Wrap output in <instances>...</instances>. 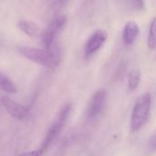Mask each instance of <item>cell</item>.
<instances>
[{
	"mask_svg": "<svg viewBox=\"0 0 156 156\" xmlns=\"http://www.w3.org/2000/svg\"><path fill=\"white\" fill-rule=\"evenodd\" d=\"M150 146L152 149L154 150H156V133L154 135H153L151 141H150Z\"/></svg>",
	"mask_w": 156,
	"mask_h": 156,
	"instance_id": "16",
	"label": "cell"
},
{
	"mask_svg": "<svg viewBox=\"0 0 156 156\" xmlns=\"http://www.w3.org/2000/svg\"><path fill=\"white\" fill-rule=\"evenodd\" d=\"M108 38V33L104 29H97L94 31L85 45V56L90 57L97 52L106 42Z\"/></svg>",
	"mask_w": 156,
	"mask_h": 156,
	"instance_id": "5",
	"label": "cell"
},
{
	"mask_svg": "<svg viewBox=\"0 0 156 156\" xmlns=\"http://www.w3.org/2000/svg\"><path fill=\"white\" fill-rule=\"evenodd\" d=\"M71 112V104H67L64 106V108L61 110V112H59V115L58 116V118L56 119V121L54 122V123L51 125L50 129L48 130L46 138L40 147V149L45 153L47 151V149L48 148V146L52 144V142L59 135V133H61L64 125L66 124L69 114Z\"/></svg>",
	"mask_w": 156,
	"mask_h": 156,
	"instance_id": "3",
	"label": "cell"
},
{
	"mask_svg": "<svg viewBox=\"0 0 156 156\" xmlns=\"http://www.w3.org/2000/svg\"><path fill=\"white\" fill-rule=\"evenodd\" d=\"M133 7L136 10H141L144 7V0H132Z\"/></svg>",
	"mask_w": 156,
	"mask_h": 156,
	"instance_id": "15",
	"label": "cell"
},
{
	"mask_svg": "<svg viewBox=\"0 0 156 156\" xmlns=\"http://www.w3.org/2000/svg\"><path fill=\"white\" fill-rule=\"evenodd\" d=\"M17 49L23 57L42 66L55 68L59 62V53L54 46L50 49L33 47H19Z\"/></svg>",
	"mask_w": 156,
	"mask_h": 156,
	"instance_id": "1",
	"label": "cell"
},
{
	"mask_svg": "<svg viewBox=\"0 0 156 156\" xmlns=\"http://www.w3.org/2000/svg\"><path fill=\"white\" fill-rule=\"evenodd\" d=\"M0 88L2 90L7 92V93H16L17 92V88L14 84V82L5 75L3 73L0 74Z\"/></svg>",
	"mask_w": 156,
	"mask_h": 156,
	"instance_id": "9",
	"label": "cell"
},
{
	"mask_svg": "<svg viewBox=\"0 0 156 156\" xmlns=\"http://www.w3.org/2000/svg\"><path fill=\"white\" fill-rule=\"evenodd\" d=\"M152 104V96L149 92L143 93L136 101L130 122V131L132 133H137L145 124L149 118Z\"/></svg>",
	"mask_w": 156,
	"mask_h": 156,
	"instance_id": "2",
	"label": "cell"
},
{
	"mask_svg": "<svg viewBox=\"0 0 156 156\" xmlns=\"http://www.w3.org/2000/svg\"><path fill=\"white\" fill-rule=\"evenodd\" d=\"M141 80V72L138 69H133L128 76V89L130 91H134Z\"/></svg>",
	"mask_w": 156,
	"mask_h": 156,
	"instance_id": "11",
	"label": "cell"
},
{
	"mask_svg": "<svg viewBox=\"0 0 156 156\" xmlns=\"http://www.w3.org/2000/svg\"><path fill=\"white\" fill-rule=\"evenodd\" d=\"M147 45H148V48L152 50L156 48V16L152 19L151 24H150Z\"/></svg>",
	"mask_w": 156,
	"mask_h": 156,
	"instance_id": "12",
	"label": "cell"
},
{
	"mask_svg": "<svg viewBox=\"0 0 156 156\" xmlns=\"http://www.w3.org/2000/svg\"><path fill=\"white\" fill-rule=\"evenodd\" d=\"M45 153L39 148L37 150H33V151H28L21 154L19 156H42Z\"/></svg>",
	"mask_w": 156,
	"mask_h": 156,
	"instance_id": "14",
	"label": "cell"
},
{
	"mask_svg": "<svg viewBox=\"0 0 156 156\" xmlns=\"http://www.w3.org/2000/svg\"><path fill=\"white\" fill-rule=\"evenodd\" d=\"M139 33H140V27L137 22L134 20L127 21L122 30V40L124 44L127 46L133 45L135 42Z\"/></svg>",
	"mask_w": 156,
	"mask_h": 156,
	"instance_id": "7",
	"label": "cell"
},
{
	"mask_svg": "<svg viewBox=\"0 0 156 156\" xmlns=\"http://www.w3.org/2000/svg\"><path fill=\"white\" fill-rule=\"evenodd\" d=\"M106 90H99L92 95L87 109V116L89 119L97 117L102 112L106 102Z\"/></svg>",
	"mask_w": 156,
	"mask_h": 156,
	"instance_id": "6",
	"label": "cell"
},
{
	"mask_svg": "<svg viewBox=\"0 0 156 156\" xmlns=\"http://www.w3.org/2000/svg\"><path fill=\"white\" fill-rule=\"evenodd\" d=\"M1 104L5 112L14 119L22 121L27 119L29 115V111L26 106L15 101L6 96L1 97Z\"/></svg>",
	"mask_w": 156,
	"mask_h": 156,
	"instance_id": "4",
	"label": "cell"
},
{
	"mask_svg": "<svg viewBox=\"0 0 156 156\" xmlns=\"http://www.w3.org/2000/svg\"><path fill=\"white\" fill-rule=\"evenodd\" d=\"M67 20H68V17L65 15H60V16L53 18L49 22V24L48 26V28H49L52 31L57 33L58 30H59L60 28H62L65 26V24L67 23Z\"/></svg>",
	"mask_w": 156,
	"mask_h": 156,
	"instance_id": "13",
	"label": "cell"
},
{
	"mask_svg": "<svg viewBox=\"0 0 156 156\" xmlns=\"http://www.w3.org/2000/svg\"><path fill=\"white\" fill-rule=\"evenodd\" d=\"M56 32L52 31L51 29L48 28L43 32L41 36V43L45 49H50L53 47L54 40H55Z\"/></svg>",
	"mask_w": 156,
	"mask_h": 156,
	"instance_id": "10",
	"label": "cell"
},
{
	"mask_svg": "<svg viewBox=\"0 0 156 156\" xmlns=\"http://www.w3.org/2000/svg\"><path fill=\"white\" fill-rule=\"evenodd\" d=\"M17 27L26 35H27L28 37H36L39 31L38 26L35 22L29 21V20H20L17 23Z\"/></svg>",
	"mask_w": 156,
	"mask_h": 156,
	"instance_id": "8",
	"label": "cell"
}]
</instances>
